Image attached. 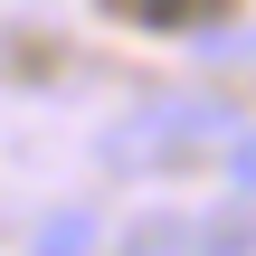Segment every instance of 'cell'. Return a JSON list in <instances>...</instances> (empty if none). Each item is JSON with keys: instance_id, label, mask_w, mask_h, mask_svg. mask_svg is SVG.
<instances>
[{"instance_id": "obj_1", "label": "cell", "mask_w": 256, "mask_h": 256, "mask_svg": "<svg viewBox=\"0 0 256 256\" xmlns=\"http://www.w3.org/2000/svg\"><path fill=\"white\" fill-rule=\"evenodd\" d=\"M209 142H238V124H228V104L200 95V86H162V95L124 104V114L95 133L104 171H171V162H200Z\"/></svg>"}, {"instance_id": "obj_2", "label": "cell", "mask_w": 256, "mask_h": 256, "mask_svg": "<svg viewBox=\"0 0 256 256\" xmlns=\"http://www.w3.org/2000/svg\"><path fill=\"white\" fill-rule=\"evenodd\" d=\"M95 247H104L95 209H48V218H38V238H28V256H95Z\"/></svg>"}, {"instance_id": "obj_3", "label": "cell", "mask_w": 256, "mask_h": 256, "mask_svg": "<svg viewBox=\"0 0 256 256\" xmlns=\"http://www.w3.org/2000/svg\"><path fill=\"white\" fill-rule=\"evenodd\" d=\"M114 256H200V218H171V209L162 218H133V238Z\"/></svg>"}, {"instance_id": "obj_4", "label": "cell", "mask_w": 256, "mask_h": 256, "mask_svg": "<svg viewBox=\"0 0 256 256\" xmlns=\"http://www.w3.org/2000/svg\"><path fill=\"white\" fill-rule=\"evenodd\" d=\"M218 171H228V190H238V200H256V124H238V142L218 152Z\"/></svg>"}]
</instances>
